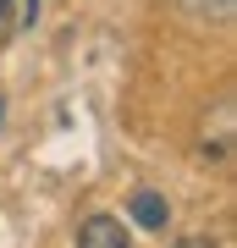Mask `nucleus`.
Returning <instances> with one entry per match:
<instances>
[{
    "mask_svg": "<svg viewBox=\"0 0 237 248\" xmlns=\"http://www.w3.org/2000/svg\"><path fill=\"white\" fill-rule=\"evenodd\" d=\"M176 11L193 17V22H226L237 11V0H176Z\"/></svg>",
    "mask_w": 237,
    "mask_h": 248,
    "instance_id": "7ed1b4c3",
    "label": "nucleus"
},
{
    "mask_svg": "<svg viewBox=\"0 0 237 248\" xmlns=\"http://www.w3.org/2000/svg\"><path fill=\"white\" fill-rule=\"evenodd\" d=\"M171 248H215V243H210V237H176Z\"/></svg>",
    "mask_w": 237,
    "mask_h": 248,
    "instance_id": "20e7f679",
    "label": "nucleus"
},
{
    "mask_svg": "<svg viewBox=\"0 0 237 248\" xmlns=\"http://www.w3.org/2000/svg\"><path fill=\"white\" fill-rule=\"evenodd\" d=\"M127 210H132V226H143V232H166L171 226V204H166V193H155V187H138V193L127 199Z\"/></svg>",
    "mask_w": 237,
    "mask_h": 248,
    "instance_id": "f03ea898",
    "label": "nucleus"
},
{
    "mask_svg": "<svg viewBox=\"0 0 237 248\" xmlns=\"http://www.w3.org/2000/svg\"><path fill=\"white\" fill-rule=\"evenodd\" d=\"M78 248H132V237L116 215H88L78 226Z\"/></svg>",
    "mask_w": 237,
    "mask_h": 248,
    "instance_id": "f257e3e1",
    "label": "nucleus"
},
{
    "mask_svg": "<svg viewBox=\"0 0 237 248\" xmlns=\"http://www.w3.org/2000/svg\"><path fill=\"white\" fill-rule=\"evenodd\" d=\"M0 116H6V99H0Z\"/></svg>",
    "mask_w": 237,
    "mask_h": 248,
    "instance_id": "423d86ee",
    "label": "nucleus"
},
{
    "mask_svg": "<svg viewBox=\"0 0 237 248\" xmlns=\"http://www.w3.org/2000/svg\"><path fill=\"white\" fill-rule=\"evenodd\" d=\"M6 11H11V0H0V17H6Z\"/></svg>",
    "mask_w": 237,
    "mask_h": 248,
    "instance_id": "39448f33",
    "label": "nucleus"
}]
</instances>
